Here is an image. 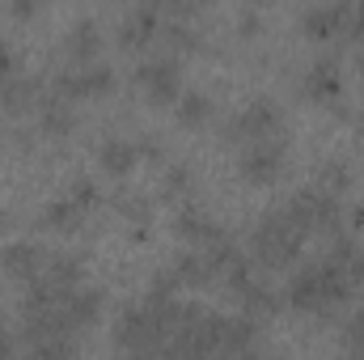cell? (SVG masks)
Instances as JSON below:
<instances>
[{"mask_svg":"<svg viewBox=\"0 0 364 360\" xmlns=\"http://www.w3.org/2000/svg\"><path fill=\"white\" fill-rule=\"evenodd\" d=\"M339 348L352 352V356H364V301L356 305V314L348 318V327L339 331Z\"/></svg>","mask_w":364,"mask_h":360,"instance_id":"f1b7e54d","label":"cell"},{"mask_svg":"<svg viewBox=\"0 0 364 360\" xmlns=\"http://www.w3.org/2000/svg\"><path fill=\"white\" fill-rule=\"evenodd\" d=\"M208 331H212V352L220 356H242V352H263V327L250 314H212L208 309Z\"/></svg>","mask_w":364,"mask_h":360,"instance_id":"5b68a950","label":"cell"},{"mask_svg":"<svg viewBox=\"0 0 364 360\" xmlns=\"http://www.w3.org/2000/svg\"><path fill=\"white\" fill-rule=\"evenodd\" d=\"M114 212L127 221V225H149L153 221V199L149 195H136V191H123L114 199Z\"/></svg>","mask_w":364,"mask_h":360,"instance_id":"83f0119b","label":"cell"},{"mask_svg":"<svg viewBox=\"0 0 364 360\" xmlns=\"http://www.w3.org/2000/svg\"><path fill=\"white\" fill-rule=\"evenodd\" d=\"M237 34H242V38H259V34H263V17H259L255 9H246L242 21H237Z\"/></svg>","mask_w":364,"mask_h":360,"instance_id":"d590c367","label":"cell"},{"mask_svg":"<svg viewBox=\"0 0 364 360\" xmlns=\"http://www.w3.org/2000/svg\"><path fill=\"white\" fill-rule=\"evenodd\" d=\"M4 229H13V216H9V212L0 208V233H4Z\"/></svg>","mask_w":364,"mask_h":360,"instance_id":"ab89813d","label":"cell"},{"mask_svg":"<svg viewBox=\"0 0 364 360\" xmlns=\"http://www.w3.org/2000/svg\"><path fill=\"white\" fill-rule=\"evenodd\" d=\"M4 331H9V318H4V309H0V335H4Z\"/></svg>","mask_w":364,"mask_h":360,"instance_id":"7bdbcfd3","label":"cell"},{"mask_svg":"<svg viewBox=\"0 0 364 360\" xmlns=\"http://www.w3.org/2000/svg\"><path fill=\"white\" fill-rule=\"evenodd\" d=\"M17 348H21V339H13V335L4 331V335H0V356H13Z\"/></svg>","mask_w":364,"mask_h":360,"instance_id":"f35d334b","label":"cell"},{"mask_svg":"<svg viewBox=\"0 0 364 360\" xmlns=\"http://www.w3.org/2000/svg\"><path fill=\"white\" fill-rule=\"evenodd\" d=\"M343 38H352V43H364V0L352 4V13H348V30H343Z\"/></svg>","mask_w":364,"mask_h":360,"instance_id":"836d02e7","label":"cell"},{"mask_svg":"<svg viewBox=\"0 0 364 360\" xmlns=\"http://www.w3.org/2000/svg\"><path fill=\"white\" fill-rule=\"evenodd\" d=\"M102 47H106V38H102L97 21H90V17L73 21V30L64 34V55H68L73 64H90V60H97Z\"/></svg>","mask_w":364,"mask_h":360,"instance_id":"ac0fdd59","label":"cell"},{"mask_svg":"<svg viewBox=\"0 0 364 360\" xmlns=\"http://www.w3.org/2000/svg\"><path fill=\"white\" fill-rule=\"evenodd\" d=\"M326 259L343 271V280L360 292V288H364V246L352 238V233H335V246H331V255H326Z\"/></svg>","mask_w":364,"mask_h":360,"instance_id":"44dd1931","label":"cell"},{"mask_svg":"<svg viewBox=\"0 0 364 360\" xmlns=\"http://www.w3.org/2000/svg\"><path fill=\"white\" fill-rule=\"evenodd\" d=\"M301 93H305L309 102H318V106L339 102V97H343V64H339L335 55H318V60L305 68V77H301Z\"/></svg>","mask_w":364,"mask_h":360,"instance_id":"8fae6325","label":"cell"},{"mask_svg":"<svg viewBox=\"0 0 364 360\" xmlns=\"http://www.w3.org/2000/svg\"><path fill=\"white\" fill-rule=\"evenodd\" d=\"M318 186H326V191H348V186H352V170H348L343 162H326V166L318 170Z\"/></svg>","mask_w":364,"mask_h":360,"instance_id":"f546056e","label":"cell"},{"mask_svg":"<svg viewBox=\"0 0 364 360\" xmlns=\"http://www.w3.org/2000/svg\"><path fill=\"white\" fill-rule=\"evenodd\" d=\"M68 199H77V203L90 212V208H97V203H102V191H97V182H93V179H73V186H68Z\"/></svg>","mask_w":364,"mask_h":360,"instance_id":"d6a6232c","label":"cell"},{"mask_svg":"<svg viewBox=\"0 0 364 360\" xmlns=\"http://www.w3.org/2000/svg\"><path fill=\"white\" fill-rule=\"evenodd\" d=\"M43 77H26V73H13V77H4L0 81V106L9 110V115H26V110H34L38 102H43Z\"/></svg>","mask_w":364,"mask_h":360,"instance_id":"2e32d148","label":"cell"},{"mask_svg":"<svg viewBox=\"0 0 364 360\" xmlns=\"http://www.w3.org/2000/svg\"><path fill=\"white\" fill-rule=\"evenodd\" d=\"M348 13H352V0H331V4H314L301 13V30L318 43L326 38H343L348 30Z\"/></svg>","mask_w":364,"mask_h":360,"instance_id":"4fadbf2b","label":"cell"},{"mask_svg":"<svg viewBox=\"0 0 364 360\" xmlns=\"http://www.w3.org/2000/svg\"><path fill=\"white\" fill-rule=\"evenodd\" d=\"M356 77H360V81H364V51H360V55H356Z\"/></svg>","mask_w":364,"mask_h":360,"instance_id":"b9f144b4","label":"cell"},{"mask_svg":"<svg viewBox=\"0 0 364 360\" xmlns=\"http://www.w3.org/2000/svg\"><path fill=\"white\" fill-rule=\"evenodd\" d=\"M352 123H356V127L364 132V106H360V110H352Z\"/></svg>","mask_w":364,"mask_h":360,"instance_id":"60d3db41","label":"cell"},{"mask_svg":"<svg viewBox=\"0 0 364 360\" xmlns=\"http://www.w3.org/2000/svg\"><path fill=\"white\" fill-rule=\"evenodd\" d=\"M43 263H47V250H38L34 242H13V246L0 250V268L9 271L13 280H21V284H30L43 271Z\"/></svg>","mask_w":364,"mask_h":360,"instance_id":"ffe728a7","label":"cell"},{"mask_svg":"<svg viewBox=\"0 0 364 360\" xmlns=\"http://www.w3.org/2000/svg\"><path fill=\"white\" fill-rule=\"evenodd\" d=\"M174 110H178V123L191 127V132H199V127H208L216 119V102L203 90H182L178 102H174Z\"/></svg>","mask_w":364,"mask_h":360,"instance_id":"cb8c5ba5","label":"cell"},{"mask_svg":"<svg viewBox=\"0 0 364 360\" xmlns=\"http://www.w3.org/2000/svg\"><path fill=\"white\" fill-rule=\"evenodd\" d=\"M284 162H288V136H263V140H246L242 144L237 170L255 186H272L284 174Z\"/></svg>","mask_w":364,"mask_h":360,"instance_id":"ba28073f","label":"cell"},{"mask_svg":"<svg viewBox=\"0 0 364 360\" xmlns=\"http://www.w3.org/2000/svg\"><path fill=\"white\" fill-rule=\"evenodd\" d=\"M242 4H250V9H259V4H267V0H242Z\"/></svg>","mask_w":364,"mask_h":360,"instance_id":"ee69618b","label":"cell"},{"mask_svg":"<svg viewBox=\"0 0 364 360\" xmlns=\"http://www.w3.org/2000/svg\"><path fill=\"white\" fill-rule=\"evenodd\" d=\"M157 38H161V43L170 47V55H195V51L203 47V34H199V30H195V21H186V17L161 21Z\"/></svg>","mask_w":364,"mask_h":360,"instance_id":"d4e9b609","label":"cell"},{"mask_svg":"<svg viewBox=\"0 0 364 360\" xmlns=\"http://www.w3.org/2000/svg\"><path fill=\"white\" fill-rule=\"evenodd\" d=\"M305 242H309V229L296 221V212H292L288 203H279V208H272V212L259 216V225H255V233H250V259H255L259 271L292 268V263L301 259Z\"/></svg>","mask_w":364,"mask_h":360,"instance_id":"7a4b0ae2","label":"cell"},{"mask_svg":"<svg viewBox=\"0 0 364 360\" xmlns=\"http://www.w3.org/2000/svg\"><path fill=\"white\" fill-rule=\"evenodd\" d=\"M43 4H47V0H9V13H13L17 21H30V17L43 13Z\"/></svg>","mask_w":364,"mask_h":360,"instance_id":"e575fe53","label":"cell"},{"mask_svg":"<svg viewBox=\"0 0 364 360\" xmlns=\"http://www.w3.org/2000/svg\"><path fill=\"white\" fill-rule=\"evenodd\" d=\"M97 162H102V170H106V174L123 179V174H132V170H136V162H140V149H136V140L110 136V140H102V144H97Z\"/></svg>","mask_w":364,"mask_h":360,"instance_id":"603a6c76","label":"cell"},{"mask_svg":"<svg viewBox=\"0 0 364 360\" xmlns=\"http://www.w3.org/2000/svg\"><path fill=\"white\" fill-rule=\"evenodd\" d=\"M170 271H174V280H178L182 288H208V284L216 280L212 263H208L203 255H195V250H182V255H174Z\"/></svg>","mask_w":364,"mask_h":360,"instance_id":"484cf974","label":"cell"},{"mask_svg":"<svg viewBox=\"0 0 364 360\" xmlns=\"http://www.w3.org/2000/svg\"><path fill=\"white\" fill-rule=\"evenodd\" d=\"M182 292V284L174 280V271L166 268V271H157L153 275V284H149V301H174Z\"/></svg>","mask_w":364,"mask_h":360,"instance_id":"1f68e13d","label":"cell"},{"mask_svg":"<svg viewBox=\"0 0 364 360\" xmlns=\"http://www.w3.org/2000/svg\"><path fill=\"white\" fill-rule=\"evenodd\" d=\"M136 85L153 106H170L182 93V68L174 55H149L136 64Z\"/></svg>","mask_w":364,"mask_h":360,"instance_id":"9c48e42d","label":"cell"},{"mask_svg":"<svg viewBox=\"0 0 364 360\" xmlns=\"http://www.w3.org/2000/svg\"><path fill=\"white\" fill-rule=\"evenodd\" d=\"M225 284H229V292H233V301L242 305V314H250V318H272L279 314V292H275V284L267 275H259L255 268V259L246 263V268H237L233 275H225Z\"/></svg>","mask_w":364,"mask_h":360,"instance_id":"8992f818","label":"cell"},{"mask_svg":"<svg viewBox=\"0 0 364 360\" xmlns=\"http://www.w3.org/2000/svg\"><path fill=\"white\" fill-rule=\"evenodd\" d=\"M136 149H140V162H161V157H166V149H161L157 136H140Z\"/></svg>","mask_w":364,"mask_h":360,"instance_id":"8d00e7d4","label":"cell"},{"mask_svg":"<svg viewBox=\"0 0 364 360\" xmlns=\"http://www.w3.org/2000/svg\"><path fill=\"white\" fill-rule=\"evenodd\" d=\"M161 195H166L170 203H186V199L195 195V174H191V166H166V174H161Z\"/></svg>","mask_w":364,"mask_h":360,"instance_id":"4316f807","label":"cell"},{"mask_svg":"<svg viewBox=\"0 0 364 360\" xmlns=\"http://www.w3.org/2000/svg\"><path fill=\"white\" fill-rule=\"evenodd\" d=\"M263 136H284V110L272 97H250L229 123H225V140L246 144V140H263Z\"/></svg>","mask_w":364,"mask_h":360,"instance_id":"52a82bcc","label":"cell"},{"mask_svg":"<svg viewBox=\"0 0 364 360\" xmlns=\"http://www.w3.org/2000/svg\"><path fill=\"white\" fill-rule=\"evenodd\" d=\"M119 85V77H114V68L110 64H102V60H90V64H77L73 73H60L55 81H51V90L64 93V97H106V93H114Z\"/></svg>","mask_w":364,"mask_h":360,"instance_id":"30bf717a","label":"cell"},{"mask_svg":"<svg viewBox=\"0 0 364 360\" xmlns=\"http://www.w3.org/2000/svg\"><path fill=\"white\" fill-rule=\"evenodd\" d=\"M85 225V208L77 199H51L43 212H38V229H51V233H81Z\"/></svg>","mask_w":364,"mask_h":360,"instance_id":"7402d4cb","label":"cell"},{"mask_svg":"<svg viewBox=\"0 0 364 360\" xmlns=\"http://www.w3.org/2000/svg\"><path fill=\"white\" fill-rule=\"evenodd\" d=\"M166 335H170V301L127 305L114 322V348L132 352V356L166 352Z\"/></svg>","mask_w":364,"mask_h":360,"instance_id":"3957f363","label":"cell"},{"mask_svg":"<svg viewBox=\"0 0 364 360\" xmlns=\"http://www.w3.org/2000/svg\"><path fill=\"white\" fill-rule=\"evenodd\" d=\"M73 127H77V106H73V97L47 90L43 102H38V132H43V136H68Z\"/></svg>","mask_w":364,"mask_h":360,"instance_id":"e0dca14e","label":"cell"},{"mask_svg":"<svg viewBox=\"0 0 364 360\" xmlns=\"http://www.w3.org/2000/svg\"><path fill=\"white\" fill-rule=\"evenodd\" d=\"M34 280H43L47 288H55V292H60V297L68 301V292L85 284V255H68V250H47V263H43V271H38Z\"/></svg>","mask_w":364,"mask_h":360,"instance_id":"7c38bea8","label":"cell"},{"mask_svg":"<svg viewBox=\"0 0 364 360\" xmlns=\"http://www.w3.org/2000/svg\"><path fill=\"white\" fill-rule=\"evenodd\" d=\"M140 4H153V9H161L170 17H186V21H195L203 13V0H140Z\"/></svg>","mask_w":364,"mask_h":360,"instance_id":"4dcf8cb0","label":"cell"},{"mask_svg":"<svg viewBox=\"0 0 364 360\" xmlns=\"http://www.w3.org/2000/svg\"><path fill=\"white\" fill-rule=\"evenodd\" d=\"M13 73H21V55H17L13 47H4V43H0V81H4V77H13Z\"/></svg>","mask_w":364,"mask_h":360,"instance_id":"74e56055","label":"cell"},{"mask_svg":"<svg viewBox=\"0 0 364 360\" xmlns=\"http://www.w3.org/2000/svg\"><path fill=\"white\" fill-rule=\"evenodd\" d=\"M356 288L343 280V271L335 268L331 259H318V263H292V275H288V288H284V297H288V305L296 309V314H309V318H326V314H335L348 297H352Z\"/></svg>","mask_w":364,"mask_h":360,"instance_id":"6da1fadb","label":"cell"},{"mask_svg":"<svg viewBox=\"0 0 364 360\" xmlns=\"http://www.w3.org/2000/svg\"><path fill=\"white\" fill-rule=\"evenodd\" d=\"M102 309H106V297H102V288H90V284L73 288L68 301H64V318H68V327H73L77 335L90 331L93 322L102 318Z\"/></svg>","mask_w":364,"mask_h":360,"instance_id":"9a60e30c","label":"cell"},{"mask_svg":"<svg viewBox=\"0 0 364 360\" xmlns=\"http://www.w3.org/2000/svg\"><path fill=\"white\" fill-rule=\"evenodd\" d=\"M288 208L296 212V221L309 229V238L314 233H322V238H335V233H343V225H348V208L339 203V195L335 191H326V186H305V191H296L292 199H288Z\"/></svg>","mask_w":364,"mask_h":360,"instance_id":"277c9868","label":"cell"},{"mask_svg":"<svg viewBox=\"0 0 364 360\" xmlns=\"http://www.w3.org/2000/svg\"><path fill=\"white\" fill-rule=\"evenodd\" d=\"M174 233H178L182 242H191V246H208L212 238H220L225 229L203 212V208H195V203H182L178 216H174Z\"/></svg>","mask_w":364,"mask_h":360,"instance_id":"d6986e66","label":"cell"},{"mask_svg":"<svg viewBox=\"0 0 364 360\" xmlns=\"http://www.w3.org/2000/svg\"><path fill=\"white\" fill-rule=\"evenodd\" d=\"M157 30H161V9H153V4H140L136 13H127V17L119 21V34H114V43H119L123 51H144V47L157 38Z\"/></svg>","mask_w":364,"mask_h":360,"instance_id":"5bb4252c","label":"cell"}]
</instances>
